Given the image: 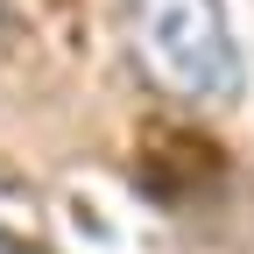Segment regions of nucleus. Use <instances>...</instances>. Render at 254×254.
Wrapping results in <instances>:
<instances>
[{
    "label": "nucleus",
    "mask_w": 254,
    "mask_h": 254,
    "mask_svg": "<svg viewBox=\"0 0 254 254\" xmlns=\"http://www.w3.org/2000/svg\"><path fill=\"white\" fill-rule=\"evenodd\" d=\"M127 43L141 71L190 106H233L247 85V57L226 21V0H127Z\"/></svg>",
    "instance_id": "nucleus-1"
},
{
    "label": "nucleus",
    "mask_w": 254,
    "mask_h": 254,
    "mask_svg": "<svg viewBox=\"0 0 254 254\" xmlns=\"http://www.w3.org/2000/svg\"><path fill=\"white\" fill-rule=\"evenodd\" d=\"M0 254H28V247H21V240H14V233H0Z\"/></svg>",
    "instance_id": "nucleus-2"
},
{
    "label": "nucleus",
    "mask_w": 254,
    "mask_h": 254,
    "mask_svg": "<svg viewBox=\"0 0 254 254\" xmlns=\"http://www.w3.org/2000/svg\"><path fill=\"white\" fill-rule=\"evenodd\" d=\"M0 28H7V0H0Z\"/></svg>",
    "instance_id": "nucleus-3"
}]
</instances>
